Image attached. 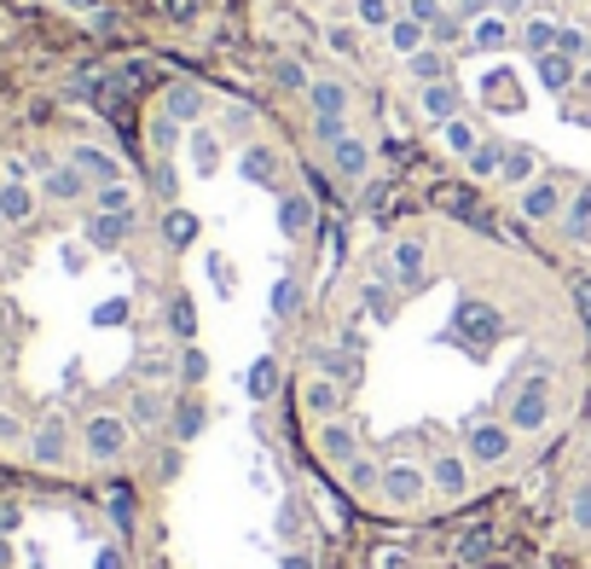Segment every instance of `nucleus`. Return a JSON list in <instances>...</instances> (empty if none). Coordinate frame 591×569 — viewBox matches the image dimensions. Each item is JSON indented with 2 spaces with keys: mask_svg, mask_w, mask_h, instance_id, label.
Wrapping results in <instances>:
<instances>
[{
  "mask_svg": "<svg viewBox=\"0 0 591 569\" xmlns=\"http://www.w3.org/2000/svg\"><path fill=\"white\" fill-rule=\"evenodd\" d=\"M18 529H24V506L7 500V506H0V534H18Z\"/></svg>",
  "mask_w": 591,
  "mask_h": 569,
  "instance_id": "39448f33",
  "label": "nucleus"
},
{
  "mask_svg": "<svg viewBox=\"0 0 591 569\" xmlns=\"http://www.w3.org/2000/svg\"><path fill=\"white\" fill-rule=\"evenodd\" d=\"M151 192L180 267H197V343L227 326L232 378L284 390L296 326L319 291V180L267 111L175 81L151 111ZM215 372V366H209Z\"/></svg>",
  "mask_w": 591,
  "mask_h": 569,
  "instance_id": "7ed1b4c3",
  "label": "nucleus"
},
{
  "mask_svg": "<svg viewBox=\"0 0 591 569\" xmlns=\"http://www.w3.org/2000/svg\"><path fill=\"white\" fill-rule=\"evenodd\" d=\"M371 116L591 279V0H284Z\"/></svg>",
  "mask_w": 591,
  "mask_h": 569,
  "instance_id": "f03ea898",
  "label": "nucleus"
},
{
  "mask_svg": "<svg viewBox=\"0 0 591 569\" xmlns=\"http://www.w3.org/2000/svg\"><path fill=\"white\" fill-rule=\"evenodd\" d=\"M279 401L336 500L371 523H441L568 442L591 401V314L516 232L400 210L319 279Z\"/></svg>",
  "mask_w": 591,
  "mask_h": 569,
  "instance_id": "f257e3e1",
  "label": "nucleus"
},
{
  "mask_svg": "<svg viewBox=\"0 0 591 569\" xmlns=\"http://www.w3.org/2000/svg\"><path fill=\"white\" fill-rule=\"evenodd\" d=\"M18 564V552H12V534H0V569H12Z\"/></svg>",
  "mask_w": 591,
  "mask_h": 569,
  "instance_id": "423d86ee",
  "label": "nucleus"
},
{
  "mask_svg": "<svg viewBox=\"0 0 591 569\" xmlns=\"http://www.w3.org/2000/svg\"><path fill=\"white\" fill-rule=\"evenodd\" d=\"M551 494H545V529L551 552L568 569H591V401L568 442L551 454Z\"/></svg>",
  "mask_w": 591,
  "mask_h": 569,
  "instance_id": "20e7f679",
  "label": "nucleus"
}]
</instances>
